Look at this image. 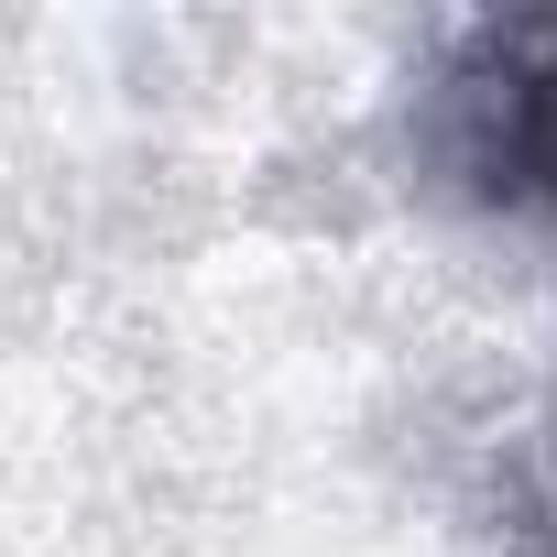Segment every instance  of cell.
Returning a JSON list of instances; mask_svg holds the SVG:
<instances>
[{"instance_id":"1","label":"cell","mask_w":557,"mask_h":557,"mask_svg":"<svg viewBox=\"0 0 557 557\" xmlns=\"http://www.w3.org/2000/svg\"><path fill=\"white\" fill-rule=\"evenodd\" d=\"M513 164H524V175L557 197V66H546V77L513 99Z\"/></svg>"}]
</instances>
